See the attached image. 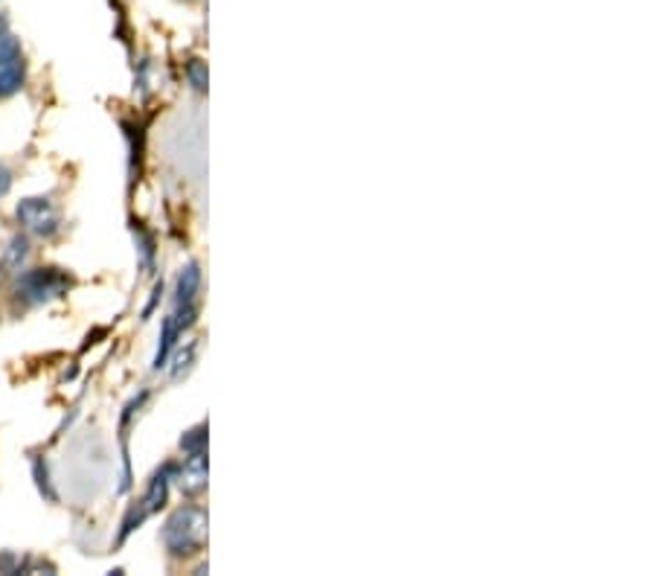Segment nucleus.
I'll use <instances>...</instances> for the list:
<instances>
[{
	"mask_svg": "<svg viewBox=\"0 0 654 576\" xmlns=\"http://www.w3.org/2000/svg\"><path fill=\"white\" fill-rule=\"evenodd\" d=\"M173 474H175V466H164V469H160V472L152 478L146 495H143V501H140V507H143V513H146V516L157 513V509L166 504V498H169V483H173Z\"/></svg>",
	"mask_w": 654,
	"mask_h": 576,
	"instance_id": "nucleus-7",
	"label": "nucleus"
},
{
	"mask_svg": "<svg viewBox=\"0 0 654 576\" xmlns=\"http://www.w3.org/2000/svg\"><path fill=\"white\" fill-rule=\"evenodd\" d=\"M70 289V277L59 268H33L17 277L15 297L26 306H41V303L59 301Z\"/></svg>",
	"mask_w": 654,
	"mask_h": 576,
	"instance_id": "nucleus-2",
	"label": "nucleus"
},
{
	"mask_svg": "<svg viewBox=\"0 0 654 576\" xmlns=\"http://www.w3.org/2000/svg\"><path fill=\"white\" fill-rule=\"evenodd\" d=\"M15 215L17 222L24 224V231L41 236V239H50V236H56L61 231V213L50 198H24L17 204Z\"/></svg>",
	"mask_w": 654,
	"mask_h": 576,
	"instance_id": "nucleus-4",
	"label": "nucleus"
},
{
	"mask_svg": "<svg viewBox=\"0 0 654 576\" xmlns=\"http://www.w3.org/2000/svg\"><path fill=\"white\" fill-rule=\"evenodd\" d=\"M24 52L21 44L3 30L0 33V96H12L24 85Z\"/></svg>",
	"mask_w": 654,
	"mask_h": 576,
	"instance_id": "nucleus-5",
	"label": "nucleus"
},
{
	"mask_svg": "<svg viewBox=\"0 0 654 576\" xmlns=\"http://www.w3.org/2000/svg\"><path fill=\"white\" fill-rule=\"evenodd\" d=\"M195 358V344L187 346V353L175 355V367H173V376L175 379H181L183 371H190V362Z\"/></svg>",
	"mask_w": 654,
	"mask_h": 576,
	"instance_id": "nucleus-12",
	"label": "nucleus"
},
{
	"mask_svg": "<svg viewBox=\"0 0 654 576\" xmlns=\"http://www.w3.org/2000/svg\"><path fill=\"white\" fill-rule=\"evenodd\" d=\"M183 332L178 329V324L173 320V315L164 320V336H160V344H157V353H155V371H160L166 364V358H169V353H173L175 341L181 338Z\"/></svg>",
	"mask_w": 654,
	"mask_h": 576,
	"instance_id": "nucleus-8",
	"label": "nucleus"
},
{
	"mask_svg": "<svg viewBox=\"0 0 654 576\" xmlns=\"http://www.w3.org/2000/svg\"><path fill=\"white\" fill-rule=\"evenodd\" d=\"M26 254H29V250H26V239L24 236H15V239L9 242L7 259H3V262H7L9 268H21V262L26 259Z\"/></svg>",
	"mask_w": 654,
	"mask_h": 576,
	"instance_id": "nucleus-10",
	"label": "nucleus"
},
{
	"mask_svg": "<svg viewBox=\"0 0 654 576\" xmlns=\"http://www.w3.org/2000/svg\"><path fill=\"white\" fill-rule=\"evenodd\" d=\"M199 292H201V268L199 262H190L187 268H181L178 289H175L173 320L178 324L181 332H187V329L195 324V318H199Z\"/></svg>",
	"mask_w": 654,
	"mask_h": 576,
	"instance_id": "nucleus-3",
	"label": "nucleus"
},
{
	"mask_svg": "<svg viewBox=\"0 0 654 576\" xmlns=\"http://www.w3.org/2000/svg\"><path fill=\"white\" fill-rule=\"evenodd\" d=\"M181 448L183 451H199V448H207V425H199V428H192L190 434H183Z\"/></svg>",
	"mask_w": 654,
	"mask_h": 576,
	"instance_id": "nucleus-11",
	"label": "nucleus"
},
{
	"mask_svg": "<svg viewBox=\"0 0 654 576\" xmlns=\"http://www.w3.org/2000/svg\"><path fill=\"white\" fill-rule=\"evenodd\" d=\"M9 187H12V173H9L7 166H0V198L7 196Z\"/></svg>",
	"mask_w": 654,
	"mask_h": 576,
	"instance_id": "nucleus-13",
	"label": "nucleus"
},
{
	"mask_svg": "<svg viewBox=\"0 0 654 576\" xmlns=\"http://www.w3.org/2000/svg\"><path fill=\"white\" fill-rule=\"evenodd\" d=\"M187 79H190L195 91H207V64L201 59H192L187 64Z\"/></svg>",
	"mask_w": 654,
	"mask_h": 576,
	"instance_id": "nucleus-9",
	"label": "nucleus"
},
{
	"mask_svg": "<svg viewBox=\"0 0 654 576\" xmlns=\"http://www.w3.org/2000/svg\"><path fill=\"white\" fill-rule=\"evenodd\" d=\"M187 460H183L181 472L173 474L178 486H181L183 495H199V492L207 490V448H199V451H187Z\"/></svg>",
	"mask_w": 654,
	"mask_h": 576,
	"instance_id": "nucleus-6",
	"label": "nucleus"
},
{
	"mask_svg": "<svg viewBox=\"0 0 654 576\" xmlns=\"http://www.w3.org/2000/svg\"><path fill=\"white\" fill-rule=\"evenodd\" d=\"M160 542L178 560L201 553L204 544H207V513L199 504H187V507L175 509L173 516L166 518Z\"/></svg>",
	"mask_w": 654,
	"mask_h": 576,
	"instance_id": "nucleus-1",
	"label": "nucleus"
}]
</instances>
